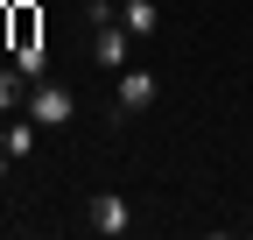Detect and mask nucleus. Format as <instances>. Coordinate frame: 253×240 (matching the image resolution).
<instances>
[{"label":"nucleus","mask_w":253,"mask_h":240,"mask_svg":"<svg viewBox=\"0 0 253 240\" xmlns=\"http://www.w3.org/2000/svg\"><path fill=\"white\" fill-rule=\"evenodd\" d=\"M21 113H36V127H71L78 120V92L56 85V78H42V85H28V106Z\"/></svg>","instance_id":"f257e3e1"},{"label":"nucleus","mask_w":253,"mask_h":240,"mask_svg":"<svg viewBox=\"0 0 253 240\" xmlns=\"http://www.w3.org/2000/svg\"><path fill=\"white\" fill-rule=\"evenodd\" d=\"M91 36H99V50H91V57H99L106 71H126V57H134V28L113 14V21H91Z\"/></svg>","instance_id":"f03ea898"},{"label":"nucleus","mask_w":253,"mask_h":240,"mask_svg":"<svg viewBox=\"0 0 253 240\" xmlns=\"http://www.w3.org/2000/svg\"><path fill=\"white\" fill-rule=\"evenodd\" d=\"M141 106H155V71H134V64H126V71H120V92H113V113L134 120Z\"/></svg>","instance_id":"7ed1b4c3"},{"label":"nucleus","mask_w":253,"mask_h":240,"mask_svg":"<svg viewBox=\"0 0 253 240\" xmlns=\"http://www.w3.org/2000/svg\"><path fill=\"white\" fill-rule=\"evenodd\" d=\"M91 226H99L106 240H120L126 226H134V205H126L120 191H99V198H91Z\"/></svg>","instance_id":"20e7f679"},{"label":"nucleus","mask_w":253,"mask_h":240,"mask_svg":"<svg viewBox=\"0 0 253 240\" xmlns=\"http://www.w3.org/2000/svg\"><path fill=\"white\" fill-rule=\"evenodd\" d=\"M36 134H42V127H36V113H21V120H7V134H0V148H7V156L21 163V156H36Z\"/></svg>","instance_id":"39448f33"},{"label":"nucleus","mask_w":253,"mask_h":240,"mask_svg":"<svg viewBox=\"0 0 253 240\" xmlns=\"http://www.w3.org/2000/svg\"><path fill=\"white\" fill-rule=\"evenodd\" d=\"M14 71H21L28 85H42V71H49V50H42L36 36H21V50H14Z\"/></svg>","instance_id":"423d86ee"},{"label":"nucleus","mask_w":253,"mask_h":240,"mask_svg":"<svg viewBox=\"0 0 253 240\" xmlns=\"http://www.w3.org/2000/svg\"><path fill=\"white\" fill-rule=\"evenodd\" d=\"M120 21L134 28V36H155V21H162V14H155V0H120Z\"/></svg>","instance_id":"0eeeda50"},{"label":"nucleus","mask_w":253,"mask_h":240,"mask_svg":"<svg viewBox=\"0 0 253 240\" xmlns=\"http://www.w3.org/2000/svg\"><path fill=\"white\" fill-rule=\"evenodd\" d=\"M28 106V78L21 71H0V113H21Z\"/></svg>","instance_id":"6e6552de"},{"label":"nucleus","mask_w":253,"mask_h":240,"mask_svg":"<svg viewBox=\"0 0 253 240\" xmlns=\"http://www.w3.org/2000/svg\"><path fill=\"white\" fill-rule=\"evenodd\" d=\"M7 163H14V156H7V148H0V177H7Z\"/></svg>","instance_id":"1a4fd4ad"}]
</instances>
